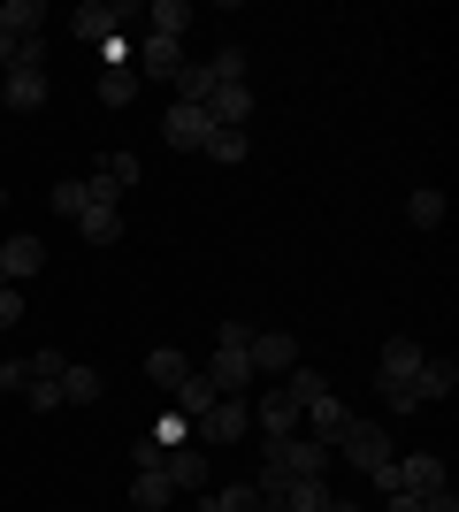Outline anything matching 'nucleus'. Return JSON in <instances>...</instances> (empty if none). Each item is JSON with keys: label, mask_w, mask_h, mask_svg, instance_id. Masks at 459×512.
Segmentation results:
<instances>
[{"label": "nucleus", "mask_w": 459, "mask_h": 512, "mask_svg": "<svg viewBox=\"0 0 459 512\" xmlns=\"http://www.w3.org/2000/svg\"><path fill=\"white\" fill-rule=\"evenodd\" d=\"M268 467H276V474H291V482H322L329 451L314 444V436H268Z\"/></svg>", "instance_id": "f257e3e1"}, {"label": "nucleus", "mask_w": 459, "mask_h": 512, "mask_svg": "<svg viewBox=\"0 0 459 512\" xmlns=\"http://www.w3.org/2000/svg\"><path fill=\"white\" fill-rule=\"evenodd\" d=\"M329 451H345V459H352V467H360V474L391 467V436H383V428H375V421H360V413H352V421H345V436H337V444H329Z\"/></svg>", "instance_id": "f03ea898"}, {"label": "nucleus", "mask_w": 459, "mask_h": 512, "mask_svg": "<svg viewBox=\"0 0 459 512\" xmlns=\"http://www.w3.org/2000/svg\"><path fill=\"white\" fill-rule=\"evenodd\" d=\"M245 428H253V406H245V398H215V406L192 421V436L199 444H245Z\"/></svg>", "instance_id": "7ed1b4c3"}, {"label": "nucleus", "mask_w": 459, "mask_h": 512, "mask_svg": "<svg viewBox=\"0 0 459 512\" xmlns=\"http://www.w3.org/2000/svg\"><path fill=\"white\" fill-rule=\"evenodd\" d=\"M245 360H253V375H291V367H299V337H291V329H253Z\"/></svg>", "instance_id": "20e7f679"}, {"label": "nucleus", "mask_w": 459, "mask_h": 512, "mask_svg": "<svg viewBox=\"0 0 459 512\" xmlns=\"http://www.w3.org/2000/svg\"><path fill=\"white\" fill-rule=\"evenodd\" d=\"M199 375H207V383H215V398H245V390L261 383V375H253V360H245V352H207V367H199Z\"/></svg>", "instance_id": "39448f33"}, {"label": "nucleus", "mask_w": 459, "mask_h": 512, "mask_svg": "<svg viewBox=\"0 0 459 512\" xmlns=\"http://www.w3.org/2000/svg\"><path fill=\"white\" fill-rule=\"evenodd\" d=\"M39 268H46V245H39L31 230H16L8 245H0V283H16V291H23V283L39 276Z\"/></svg>", "instance_id": "423d86ee"}, {"label": "nucleus", "mask_w": 459, "mask_h": 512, "mask_svg": "<svg viewBox=\"0 0 459 512\" xmlns=\"http://www.w3.org/2000/svg\"><path fill=\"white\" fill-rule=\"evenodd\" d=\"M115 23H138V8H115V0H85L77 8V46H108Z\"/></svg>", "instance_id": "0eeeda50"}, {"label": "nucleus", "mask_w": 459, "mask_h": 512, "mask_svg": "<svg viewBox=\"0 0 459 512\" xmlns=\"http://www.w3.org/2000/svg\"><path fill=\"white\" fill-rule=\"evenodd\" d=\"M398 490H406V497H437V490H452V482H444V459H437V451L398 459Z\"/></svg>", "instance_id": "6e6552de"}, {"label": "nucleus", "mask_w": 459, "mask_h": 512, "mask_svg": "<svg viewBox=\"0 0 459 512\" xmlns=\"http://www.w3.org/2000/svg\"><path fill=\"white\" fill-rule=\"evenodd\" d=\"M169 146H184V153H207V138H215V123H207V107H169Z\"/></svg>", "instance_id": "1a4fd4ad"}, {"label": "nucleus", "mask_w": 459, "mask_h": 512, "mask_svg": "<svg viewBox=\"0 0 459 512\" xmlns=\"http://www.w3.org/2000/svg\"><path fill=\"white\" fill-rule=\"evenodd\" d=\"M0 107H16V115H39V107H46V69H8V85H0Z\"/></svg>", "instance_id": "9d476101"}, {"label": "nucleus", "mask_w": 459, "mask_h": 512, "mask_svg": "<svg viewBox=\"0 0 459 512\" xmlns=\"http://www.w3.org/2000/svg\"><path fill=\"white\" fill-rule=\"evenodd\" d=\"M161 474H169L176 490H199V482H207V444H199V436H192V444H176L169 459H161Z\"/></svg>", "instance_id": "9b49d317"}, {"label": "nucleus", "mask_w": 459, "mask_h": 512, "mask_svg": "<svg viewBox=\"0 0 459 512\" xmlns=\"http://www.w3.org/2000/svg\"><path fill=\"white\" fill-rule=\"evenodd\" d=\"M192 375H199V367L184 360V352H153V360H146V383L161 390V398H176V390L192 383Z\"/></svg>", "instance_id": "f8f14e48"}, {"label": "nucleus", "mask_w": 459, "mask_h": 512, "mask_svg": "<svg viewBox=\"0 0 459 512\" xmlns=\"http://www.w3.org/2000/svg\"><path fill=\"white\" fill-rule=\"evenodd\" d=\"M299 421H314V444H337V436H345V421H352V406H337V398H329V390H322V398H314V406H306L299 413Z\"/></svg>", "instance_id": "ddd939ff"}, {"label": "nucleus", "mask_w": 459, "mask_h": 512, "mask_svg": "<svg viewBox=\"0 0 459 512\" xmlns=\"http://www.w3.org/2000/svg\"><path fill=\"white\" fill-rule=\"evenodd\" d=\"M184 69V39H146L138 46V77H176Z\"/></svg>", "instance_id": "4468645a"}, {"label": "nucleus", "mask_w": 459, "mask_h": 512, "mask_svg": "<svg viewBox=\"0 0 459 512\" xmlns=\"http://www.w3.org/2000/svg\"><path fill=\"white\" fill-rule=\"evenodd\" d=\"M406 390H414V398H452V390H459V367L452 360H421Z\"/></svg>", "instance_id": "2eb2a0df"}, {"label": "nucleus", "mask_w": 459, "mask_h": 512, "mask_svg": "<svg viewBox=\"0 0 459 512\" xmlns=\"http://www.w3.org/2000/svg\"><path fill=\"white\" fill-rule=\"evenodd\" d=\"M421 360H429V352H421L414 337H391V344H383V383H414Z\"/></svg>", "instance_id": "dca6fc26"}, {"label": "nucleus", "mask_w": 459, "mask_h": 512, "mask_svg": "<svg viewBox=\"0 0 459 512\" xmlns=\"http://www.w3.org/2000/svg\"><path fill=\"white\" fill-rule=\"evenodd\" d=\"M261 428L268 436H291V428H299V398H291V390H261Z\"/></svg>", "instance_id": "f3484780"}, {"label": "nucleus", "mask_w": 459, "mask_h": 512, "mask_svg": "<svg viewBox=\"0 0 459 512\" xmlns=\"http://www.w3.org/2000/svg\"><path fill=\"white\" fill-rule=\"evenodd\" d=\"M0 31H8V39H39L46 8H39V0H8V8H0Z\"/></svg>", "instance_id": "a211bd4d"}, {"label": "nucleus", "mask_w": 459, "mask_h": 512, "mask_svg": "<svg viewBox=\"0 0 459 512\" xmlns=\"http://www.w3.org/2000/svg\"><path fill=\"white\" fill-rule=\"evenodd\" d=\"M146 23H153V39H184V31H192V8H184V0H153Z\"/></svg>", "instance_id": "6ab92c4d"}, {"label": "nucleus", "mask_w": 459, "mask_h": 512, "mask_svg": "<svg viewBox=\"0 0 459 512\" xmlns=\"http://www.w3.org/2000/svg\"><path fill=\"white\" fill-rule=\"evenodd\" d=\"M207 406H215V383H207V375H192V383H184V390L169 398V413H184V421H199Z\"/></svg>", "instance_id": "aec40b11"}, {"label": "nucleus", "mask_w": 459, "mask_h": 512, "mask_svg": "<svg viewBox=\"0 0 459 512\" xmlns=\"http://www.w3.org/2000/svg\"><path fill=\"white\" fill-rule=\"evenodd\" d=\"M77 230H85V245H115V237H123V207H92Z\"/></svg>", "instance_id": "412c9836"}, {"label": "nucleus", "mask_w": 459, "mask_h": 512, "mask_svg": "<svg viewBox=\"0 0 459 512\" xmlns=\"http://www.w3.org/2000/svg\"><path fill=\"white\" fill-rule=\"evenodd\" d=\"M131 497H138V505H169V497H176V482H169V474H161V467H138V482H131Z\"/></svg>", "instance_id": "4be33fe9"}, {"label": "nucleus", "mask_w": 459, "mask_h": 512, "mask_svg": "<svg viewBox=\"0 0 459 512\" xmlns=\"http://www.w3.org/2000/svg\"><path fill=\"white\" fill-rule=\"evenodd\" d=\"M100 398V375L92 367H62V406H92Z\"/></svg>", "instance_id": "5701e85b"}, {"label": "nucleus", "mask_w": 459, "mask_h": 512, "mask_svg": "<svg viewBox=\"0 0 459 512\" xmlns=\"http://www.w3.org/2000/svg\"><path fill=\"white\" fill-rule=\"evenodd\" d=\"M100 100H108V107H131L138 100V69H108V77H100Z\"/></svg>", "instance_id": "b1692460"}, {"label": "nucleus", "mask_w": 459, "mask_h": 512, "mask_svg": "<svg viewBox=\"0 0 459 512\" xmlns=\"http://www.w3.org/2000/svg\"><path fill=\"white\" fill-rule=\"evenodd\" d=\"M406 222H414V230H437L444 222V192H414L406 199Z\"/></svg>", "instance_id": "393cba45"}, {"label": "nucleus", "mask_w": 459, "mask_h": 512, "mask_svg": "<svg viewBox=\"0 0 459 512\" xmlns=\"http://www.w3.org/2000/svg\"><path fill=\"white\" fill-rule=\"evenodd\" d=\"M245 130H215V138H207V161H222V169H230V161H245Z\"/></svg>", "instance_id": "a878e982"}, {"label": "nucleus", "mask_w": 459, "mask_h": 512, "mask_svg": "<svg viewBox=\"0 0 459 512\" xmlns=\"http://www.w3.org/2000/svg\"><path fill=\"white\" fill-rule=\"evenodd\" d=\"M100 176H108L115 192H138V153H108V161H100Z\"/></svg>", "instance_id": "bb28decb"}, {"label": "nucleus", "mask_w": 459, "mask_h": 512, "mask_svg": "<svg viewBox=\"0 0 459 512\" xmlns=\"http://www.w3.org/2000/svg\"><path fill=\"white\" fill-rule=\"evenodd\" d=\"M153 444H161V451L192 444V421H184V413H161V421H153Z\"/></svg>", "instance_id": "cd10ccee"}, {"label": "nucleus", "mask_w": 459, "mask_h": 512, "mask_svg": "<svg viewBox=\"0 0 459 512\" xmlns=\"http://www.w3.org/2000/svg\"><path fill=\"white\" fill-rule=\"evenodd\" d=\"M222 85H245V46H215V62H207Z\"/></svg>", "instance_id": "c85d7f7f"}, {"label": "nucleus", "mask_w": 459, "mask_h": 512, "mask_svg": "<svg viewBox=\"0 0 459 512\" xmlns=\"http://www.w3.org/2000/svg\"><path fill=\"white\" fill-rule=\"evenodd\" d=\"M284 390H291V398H299V413H306V406H314V398H322L329 383H322V375H314V367H291V383H284Z\"/></svg>", "instance_id": "c756f323"}, {"label": "nucleus", "mask_w": 459, "mask_h": 512, "mask_svg": "<svg viewBox=\"0 0 459 512\" xmlns=\"http://www.w3.org/2000/svg\"><path fill=\"white\" fill-rule=\"evenodd\" d=\"M215 505H222V512H261V490H253V482H230Z\"/></svg>", "instance_id": "7c9ffc66"}, {"label": "nucleus", "mask_w": 459, "mask_h": 512, "mask_svg": "<svg viewBox=\"0 0 459 512\" xmlns=\"http://www.w3.org/2000/svg\"><path fill=\"white\" fill-rule=\"evenodd\" d=\"M215 344H222V352H245V344H253V321H222Z\"/></svg>", "instance_id": "2f4dec72"}, {"label": "nucleus", "mask_w": 459, "mask_h": 512, "mask_svg": "<svg viewBox=\"0 0 459 512\" xmlns=\"http://www.w3.org/2000/svg\"><path fill=\"white\" fill-rule=\"evenodd\" d=\"M23 398H31V413H54L62 406V383H23Z\"/></svg>", "instance_id": "473e14b6"}, {"label": "nucleus", "mask_w": 459, "mask_h": 512, "mask_svg": "<svg viewBox=\"0 0 459 512\" xmlns=\"http://www.w3.org/2000/svg\"><path fill=\"white\" fill-rule=\"evenodd\" d=\"M16 321H23V291H16V283H0V329H16Z\"/></svg>", "instance_id": "72a5a7b5"}, {"label": "nucleus", "mask_w": 459, "mask_h": 512, "mask_svg": "<svg viewBox=\"0 0 459 512\" xmlns=\"http://www.w3.org/2000/svg\"><path fill=\"white\" fill-rule=\"evenodd\" d=\"M383 406H391V413H414L421 398H414V390H406V383H383Z\"/></svg>", "instance_id": "f704fd0d"}, {"label": "nucleus", "mask_w": 459, "mask_h": 512, "mask_svg": "<svg viewBox=\"0 0 459 512\" xmlns=\"http://www.w3.org/2000/svg\"><path fill=\"white\" fill-rule=\"evenodd\" d=\"M23 383H31V367H23V360H8V367H0V398H8V390H23Z\"/></svg>", "instance_id": "c9c22d12"}, {"label": "nucleus", "mask_w": 459, "mask_h": 512, "mask_svg": "<svg viewBox=\"0 0 459 512\" xmlns=\"http://www.w3.org/2000/svg\"><path fill=\"white\" fill-rule=\"evenodd\" d=\"M421 512H459V497H452V490H437V497H421Z\"/></svg>", "instance_id": "e433bc0d"}, {"label": "nucleus", "mask_w": 459, "mask_h": 512, "mask_svg": "<svg viewBox=\"0 0 459 512\" xmlns=\"http://www.w3.org/2000/svg\"><path fill=\"white\" fill-rule=\"evenodd\" d=\"M383 512H421V497H406V490H391V497H383Z\"/></svg>", "instance_id": "4c0bfd02"}, {"label": "nucleus", "mask_w": 459, "mask_h": 512, "mask_svg": "<svg viewBox=\"0 0 459 512\" xmlns=\"http://www.w3.org/2000/svg\"><path fill=\"white\" fill-rule=\"evenodd\" d=\"M0 69H16V39L8 31H0Z\"/></svg>", "instance_id": "58836bf2"}, {"label": "nucleus", "mask_w": 459, "mask_h": 512, "mask_svg": "<svg viewBox=\"0 0 459 512\" xmlns=\"http://www.w3.org/2000/svg\"><path fill=\"white\" fill-rule=\"evenodd\" d=\"M322 512H360V505H345V497H329V505H322Z\"/></svg>", "instance_id": "ea45409f"}, {"label": "nucleus", "mask_w": 459, "mask_h": 512, "mask_svg": "<svg viewBox=\"0 0 459 512\" xmlns=\"http://www.w3.org/2000/svg\"><path fill=\"white\" fill-rule=\"evenodd\" d=\"M199 512H222V505H215V497H199Z\"/></svg>", "instance_id": "a19ab883"}, {"label": "nucleus", "mask_w": 459, "mask_h": 512, "mask_svg": "<svg viewBox=\"0 0 459 512\" xmlns=\"http://www.w3.org/2000/svg\"><path fill=\"white\" fill-rule=\"evenodd\" d=\"M0 207H8V184H0Z\"/></svg>", "instance_id": "79ce46f5"}]
</instances>
